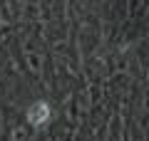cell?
<instances>
[{
	"label": "cell",
	"mask_w": 149,
	"mask_h": 141,
	"mask_svg": "<svg viewBox=\"0 0 149 141\" xmlns=\"http://www.w3.org/2000/svg\"><path fill=\"white\" fill-rule=\"evenodd\" d=\"M27 121L32 126H45L50 121V106L45 102H35V104L27 109Z\"/></svg>",
	"instance_id": "obj_1"
}]
</instances>
